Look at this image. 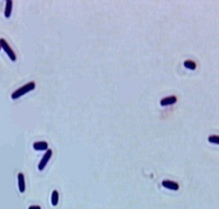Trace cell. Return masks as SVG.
Wrapping results in <instances>:
<instances>
[{
    "instance_id": "12",
    "label": "cell",
    "mask_w": 219,
    "mask_h": 209,
    "mask_svg": "<svg viewBox=\"0 0 219 209\" xmlns=\"http://www.w3.org/2000/svg\"><path fill=\"white\" fill-rule=\"evenodd\" d=\"M28 209H41V207L39 205H31L28 207Z\"/></svg>"
},
{
    "instance_id": "6",
    "label": "cell",
    "mask_w": 219,
    "mask_h": 209,
    "mask_svg": "<svg viewBox=\"0 0 219 209\" xmlns=\"http://www.w3.org/2000/svg\"><path fill=\"white\" fill-rule=\"evenodd\" d=\"M18 186L20 193H24L26 189V184H25V177L23 173L18 174Z\"/></svg>"
},
{
    "instance_id": "8",
    "label": "cell",
    "mask_w": 219,
    "mask_h": 209,
    "mask_svg": "<svg viewBox=\"0 0 219 209\" xmlns=\"http://www.w3.org/2000/svg\"><path fill=\"white\" fill-rule=\"evenodd\" d=\"M13 10V1L12 0H7L6 1V8H5V17L9 18L12 13Z\"/></svg>"
},
{
    "instance_id": "5",
    "label": "cell",
    "mask_w": 219,
    "mask_h": 209,
    "mask_svg": "<svg viewBox=\"0 0 219 209\" xmlns=\"http://www.w3.org/2000/svg\"><path fill=\"white\" fill-rule=\"evenodd\" d=\"M177 101H178V98H177L176 96H171V97H167L162 98V100L160 101V103L162 107H165V106L175 104L177 102Z\"/></svg>"
},
{
    "instance_id": "11",
    "label": "cell",
    "mask_w": 219,
    "mask_h": 209,
    "mask_svg": "<svg viewBox=\"0 0 219 209\" xmlns=\"http://www.w3.org/2000/svg\"><path fill=\"white\" fill-rule=\"evenodd\" d=\"M209 142L218 145L219 144V137L217 135H211V136H209Z\"/></svg>"
},
{
    "instance_id": "9",
    "label": "cell",
    "mask_w": 219,
    "mask_h": 209,
    "mask_svg": "<svg viewBox=\"0 0 219 209\" xmlns=\"http://www.w3.org/2000/svg\"><path fill=\"white\" fill-rule=\"evenodd\" d=\"M183 65L185 66V68H187L189 70H195L196 68V63L194 62V61H191V60H187L185 61Z\"/></svg>"
},
{
    "instance_id": "3",
    "label": "cell",
    "mask_w": 219,
    "mask_h": 209,
    "mask_svg": "<svg viewBox=\"0 0 219 209\" xmlns=\"http://www.w3.org/2000/svg\"><path fill=\"white\" fill-rule=\"evenodd\" d=\"M51 156H52V150H47L46 152V154L43 156V158H42L40 164L38 165V169H39V170H43V169L46 168V164H47L48 161L50 160Z\"/></svg>"
},
{
    "instance_id": "10",
    "label": "cell",
    "mask_w": 219,
    "mask_h": 209,
    "mask_svg": "<svg viewBox=\"0 0 219 209\" xmlns=\"http://www.w3.org/2000/svg\"><path fill=\"white\" fill-rule=\"evenodd\" d=\"M59 202V193L57 190H53L51 195V203L53 206H56Z\"/></svg>"
},
{
    "instance_id": "4",
    "label": "cell",
    "mask_w": 219,
    "mask_h": 209,
    "mask_svg": "<svg viewBox=\"0 0 219 209\" xmlns=\"http://www.w3.org/2000/svg\"><path fill=\"white\" fill-rule=\"evenodd\" d=\"M161 184L163 188H168L170 190H178L180 188V185L178 183L176 182H173V181H168V180H164L161 182Z\"/></svg>"
},
{
    "instance_id": "13",
    "label": "cell",
    "mask_w": 219,
    "mask_h": 209,
    "mask_svg": "<svg viewBox=\"0 0 219 209\" xmlns=\"http://www.w3.org/2000/svg\"><path fill=\"white\" fill-rule=\"evenodd\" d=\"M1 48H1V46H0V50H1Z\"/></svg>"
},
{
    "instance_id": "2",
    "label": "cell",
    "mask_w": 219,
    "mask_h": 209,
    "mask_svg": "<svg viewBox=\"0 0 219 209\" xmlns=\"http://www.w3.org/2000/svg\"><path fill=\"white\" fill-rule=\"evenodd\" d=\"M0 46H1V48L5 50L6 54L8 55V57L12 60L13 62H15L16 61V55L15 53L13 52V50L12 49V48H10L9 46V44L7 43V41L5 39H0Z\"/></svg>"
},
{
    "instance_id": "1",
    "label": "cell",
    "mask_w": 219,
    "mask_h": 209,
    "mask_svg": "<svg viewBox=\"0 0 219 209\" xmlns=\"http://www.w3.org/2000/svg\"><path fill=\"white\" fill-rule=\"evenodd\" d=\"M35 86H36V84H35L34 82H30L25 84L24 86H22V87L18 88L16 91H14V92L12 94V98H13V100H16V98H19L20 97L24 96V95H26L27 93H28V92H30V91L33 90L34 88H35Z\"/></svg>"
},
{
    "instance_id": "7",
    "label": "cell",
    "mask_w": 219,
    "mask_h": 209,
    "mask_svg": "<svg viewBox=\"0 0 219 209\" xmlns=\"http://www.w3.org/2000/svg\"><path fill=\"white\" fill-rule=\"evenodd\" d=\"M48 144L46 141H39L35 142L33 144V149L36 150H47L48 149Z\"/></svg>"
}]
</instances>
